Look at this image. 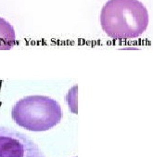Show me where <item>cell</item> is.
Listing matches in <instances>:
<instances>
[{
	"instance_id": "cell-4",
	"label": "cell",
	"mask_w": 153,
	"mask_h": 157,
	"mask_svg": "<svg viewBox=\"0 0 153 157\" xmlns=\"http://www.w3.org/2000/svg\"><path fill=\"white\" fill-rule=\"evenodd\" d=\"M16 45V34L13 26L0 18V50H9Z\"/></svg>"
},
{
	"instance_id": "cell-1",
	"label": "cell",
	"mask_w": 153,
	"mask_h": 157,
	"mask_svg": "<svg viewBox=\"0 0 153 157\" xmlns=\"http://www.w3.org/2000/svg\"><path fill=\"white\" fill-rule=\"evenodd\" d=\"M149 21L147 8L138 0H109L100 13V24L114 40L139 37Z\"/></svg>"
},
{
	"instance_id": "cell-3",
	"label": "cell",
	"mask_w": 153,
	"mask_h": 157,
	"mask_svg": "<svg viewBox=\"0 0 153 157\" xmlns=\"http://www.w3.org/2000/svg\"><path fill=\"white\" fill-rule=\"evenodd\" d=\"M0 157H46L36 143L25 134L0 127Z\"/></svg>"
},
{
	"instance_id": "cell-2",
	"label": "cell",
	"mask_w": 153,
	"mask_h": 157,
	"mask_svg": "<svg viewBox=\"0 0 153 157\" xmlns=\"http://www.w3.org/2000/svg\"><path fill=\"white\" fill-rule=\"evenodd\" d=\"M13 121L21 128L44 132L58 125L62 119L59 103L47 96H27L18 101L11 110Z\"/></svg>"
}]
</instances>
